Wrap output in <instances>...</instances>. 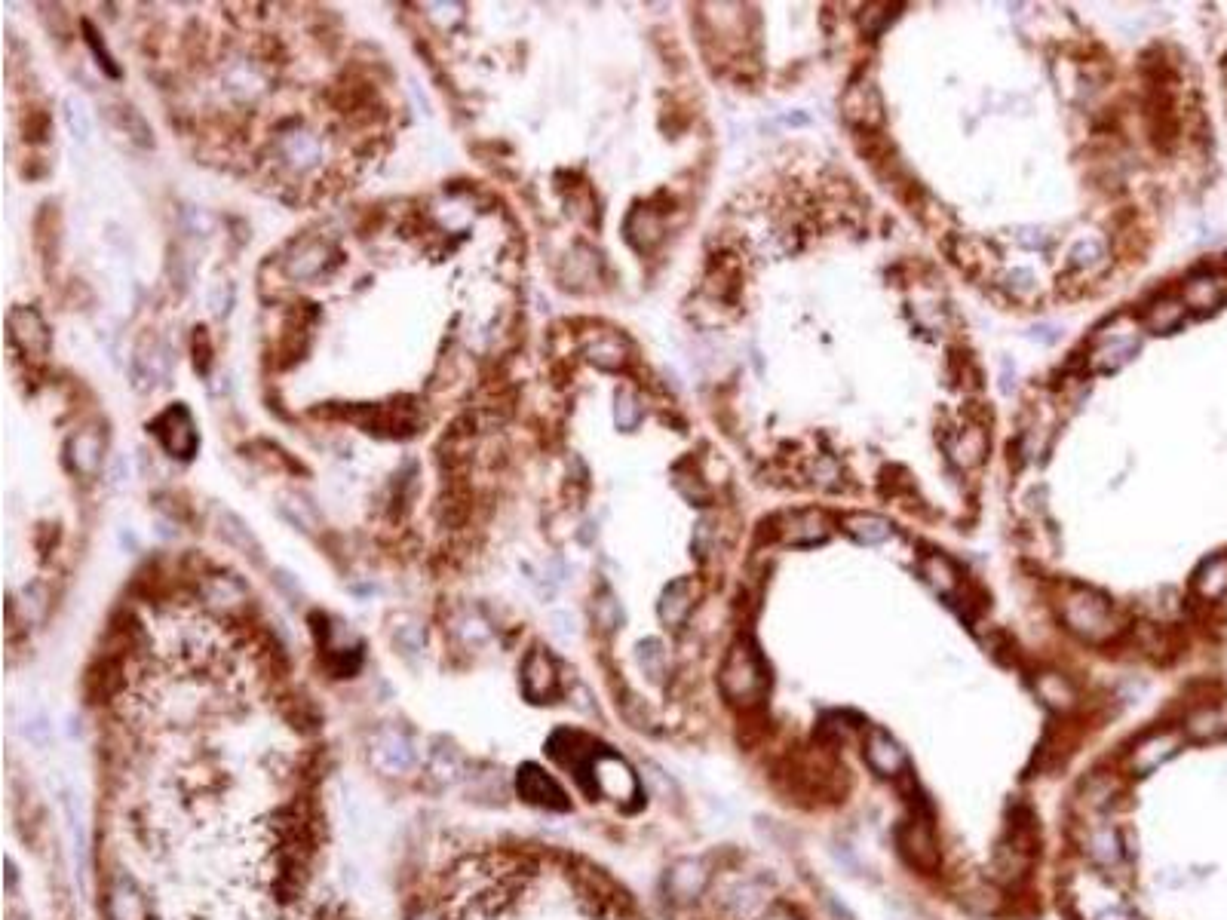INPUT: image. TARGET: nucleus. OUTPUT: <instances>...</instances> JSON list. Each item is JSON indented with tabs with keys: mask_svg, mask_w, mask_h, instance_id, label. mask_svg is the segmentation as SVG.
Listing matches in <instances>:
<instances>
[{
	"mask_svg": "<svg viewBox=\"0 0 1227 920\" xmlns=\"http://www.w3.org/2000/svg\"><path fill=\"white\" fill-rule=\"evenodd\" d=\"M1062 620L1074 635L1086 641H1108L1123 629V620L1117 617L1108 598L1089 592V589H1077L1065 598Z\"/></svg>",
	"mask_w": 1227,
	"mask_h": 920,
	"instance_id": "obj_1",
	"label": "nucleus"
},
{
	"mask_svg": "<svg viewBox=\"0 0 1227 920\" xmlns=\"http://www.w3.org/2000/svg\"><path fill=\"white\" fill-rule=\"evenodd\" d=\"M718 681H721L724 697L731 703L749 706V703L761 700L764 687H767V675H764V666L758 660V651L752 648L749 641H737L734 648L727 651Z\"/></svg>",
	"mask_w": 1227,
	"mask_h": 920,
	"instance_id": "obj_2",
	"label": "nucleus"
},
{
	"mask_svg": "<svg viewBox=\"0 0 1227 920\" xmlns=\"http://www.w3.org/2000/svg\"><path fill=\"white\" fill-rule=\"evenodd\" d=\"M908 807H912V816L902 822L896 841H899L902 853L908 856V862L924 868V871H933L939 865V841H936V828H933V810L927 807L924 795H915V792H912V798H908Z\"/></svg>",
	"mask_w": 1227,
	"mask_h": 920,
	"instance_id": "obj_3",
	"label": "nucleus"
},
{
	"mask_svg": "<svg viewBox=\"0 0 1227 920\" xmlns=\"http://www.w3.org/2000/svg\"><path fill=\"white\" fill-rule=\"evenodd\" d=\"M1185 746V730L1181 724H1166V727H1154L1151 733H1145L1139 743L1132 746L1129 752V770L1135 776H1154L1160 767H1166L1178 752Z\"/></svg>",
	"mask_w": 1227,
	"mask_h": 920,
	"instance_id": "obj_4",
	"label": "nucleus"
},
{
	"mask_svg": "<svg viewBox=\"0 0 1227 920\" xmlns=\"http://www.w3.org/2000/svg\"><path fill=\"white\" fill-rule=\"evenodd\" d=\"M369 761L387 776H402L418 764V749L399 727H378L369 736Z\"/></svg>",
	"mask_w": 1227,
	"mask_h": 920,
	"instance_id": "obj_5",
	"label": "nucleus"
},
{
	"mask_svg": "<svg viewBox=\"0 0 1227 920\" xmlns=\"http://www.w3.org/2000/svg\"><path fill=\"white\" fill-rule=\"evenodd\" d=\"M151 430L163 442V448L175 457H191L197 448V430H194V421L185 405H172L169 411H163L151 424Z\"/></svg>",
	"mask_w": 1227,
	"mask_h": 920,
	"instance_id": "obj_6",
	"label": "nucleus"
},
{
	"mask_svg": "<svg viewBox=\"0 0 1227 920\" xmlns=\"http://www.w3.org/2000/svg\"><path fill=\"white\" fill-rule=\"evenodd\" d=\"M516 789H519V795H522L528 804H534V807H543V810H565V807H568L565 789L559 786V782H556L547 770H540V767H534V764H525V767L519 770Z\"/></svg>",
	"mask_w": 1227,
	"mask_h": 920,
	"instance_id": "obj_7",
	"label": "nucleus"
},
{
	"mask_svg": "<svg viewBox=\"0 0 1227 920\" xmlns=\"http://www.w3.org/2000/svg\"><path fill=\"white\" fill-rule=\"evenodd\" d=\"M522 690L531 703H543L550 700L556 690H559V675L556 666L550 660V654L543 648H534L525 660H522Z\"/></svg>",
	"mask_w": 1227,
	"mask_h": 920,
	"instance_id": "obj_8",
	"label": "nucleus"
},
{
	"mask_svg": "<svg viewBox=\"0 0 1227 920\" xmlns=\"http://www.w3.org/2000/svg\"><path fill=\"white\" fill-rule=\"evenodd\" d=\"M335 264V252L326 240H301L292 255L286 258V273L295 276V280H313V276L326 273Z\"/></svg>",
	"mask_w": 1227,
	"mask_h": 920,
	"instance_id": "obj_9",
	"label": "nucleus"
},
{
	"mask_svg": "<svg viewBox=\"0 0 1227 920\" xmlns=\"http://www.w3.org/2000/svg\"><path fill=\"white\" fill-rule=\"evenodd\" d=\"M869 767L881 776H899L905 770V749L893 740V736L881 727H872L866 733V746H862Z\"/></svg>",
	"mask_w": 1227,
	"mask_h": 920,
	"instance_id": "obj_10",
	"label": "nucleus"
},
{
	"mask_svg": "<svg viewBox=\"0 0 1227 920\" xmlns=\"http://www.w3.org/2000/svg\"><path fill=\"white\" fill-rule=\"evenodd\" d=\"M1181 301H1185L1188 310L1212 313L1215 307L1227 301V280L1218 273H1197L1185 283V289H1181Z\"/></svg>",
	"mask_w": 1227,
	"mask_h": 920,
	"instance_id": "obj_11",
	"label": "nucleus"
},
{
	"mask_svg": "<svg viewBox=\"0 0 1227 920\" xmlns=\"http://www.w3.org/2000/svg\"><path fill=\"white\" fill-rule=\"evenodd\" d=\"M706 881H709V871H706L703 859H681L666 874V890L672 893V899L688 902V899L703 893Z\"/></svg>",
	"mask_w": 1227,
	"mask_h": 920,
	"instance_id": "obj_12",
	"label": "nucleus"
},
{
	"mask_svg": "<svg viewBox=\"0 0 1227 920\" xmlns=\"http://www.w3.org/2000/svg\"><path fill=\"white\" fill-rule=\"evenodd\" d=\"M694 595H697V589H694V583L688 577L672 580L660 595V608H657L660 620L666 626H681V623H685V617L691 614V608H694Z\"/></svg>",
	"mask_w": 1227,
	"mask_h": 920,
	"instance_id": "obj_13",
	"label": "nucleus"
},
{
	"mask_svg": "<svg viewBox=\"0 0 1227 920\" xmlns=\"http://www.w3.org/2000/svg\"><path fill=\"white\" fill-rule=\"evenodd\" d=\"M277 154H280V160H283L286 166H292V169L301 172V169H307V166H313L316 160H320V142H316L310 132L292 129V132L280 135Z\"/></svg>",
	"mask_w": 1227,
	"mask_h": 920,
	"instance_id": "obj_14",
	"label": "nucleus"
},
{
	"mask_svg": "<svg viewBox=\"0 0 1227 920\" xmlns=\"http://www.w3.org/2000/svg\"><path fill=\"white\" fill-rule=\"evenodd\" d=\"M1191 586H1194V595L1200 598V602H1221V598L1227 595V556L1206 559L1197 568Z\"/></svg>",
	"mask_w": 1227,
	"mask_h": 920,
	"instance_id": "obj_15",
	"label": "nucleus"
},
{
	"mask_svg": "<svg viewBox=\"0 0 1227 920\" xmlns=\"http://www.w3.org/2000/svg\"><path fill=\"white\" fill-rule=\"evenodd\" d=\"M108 920H145L142 890L129 878H117L108 893Z\"/></svg>",
	"mask_w": 1227,
	"mask_h": 920,
	"instance_id": "obj_16",
	"label": "nucleus"
},
{
	"mask_svg": "<svg viewBox=\"0 0 1227 920\" xmlns=\"http://www.w3.org/2000/svg\"><path fill=\"white\" fill-rule=\"evenodd\" d=\"M826 534H829V522H826L823 513H816V510L792 513V516L786 519V528H783L786 543H795V546L820 543V540H826Z\"/></svg>",
	"mask_w": 1227,
	"mask_h": 920,
	"instance_id": "obj_17",
	"label": "nucleus"
},
{
	"mask_svg": "<svg viewBox=\"0 0 1227 920\" xmlns=\"http://www.w3.org/2000/svg\"><path fill=\"white\" fill-rule=\"evenodd\" d=\"M844 114H847L850 120L862 123V126L881 123V99H878L875 86H869V83L850 86L847 96H844Z\"/></svg>",
	"mask_w": 1227,
	"mask_h": 920,
	"instance_id": "obj_18",
	"label": "nucleus"
},
{
	"mask_svg": "<svg viewBox=\"0 0 1227 920\" xmlns=\"http://www.w3.org/2000/svg\"><path fill=\"white\" fill-rule=\"evenodd\" d=\"M593 779L614 798H629L635 792V779H632L629 767L614 755H605L602 761L593 764Z\"/></svg>",
	"mask_w": 1227,
	"mask_h": 920,
	"instance_id": "obj_19",
	"label": "nucleus"
},
{
	"mask_svg": "<svg viewBox=\"0 0 1227 920\" xmlns=\"http://www.w3.org/2000/svg\"><path fill=\"white\" fill-rule=\"evenodd\" d=\"M1185 316H1188V307H1185V301H1181V298H1160V301H1154V304L1148 307L1145 326H1148L1154 335H1172V332L1181 329Z\"/></svg>",
	"mask_w": 1227,
	"mask_h": 920,
	"instance_id": "obj_20",
	"label": "nucleus"
},
{
	"mask_svg": "<svg viewBox=\"0 0 1227 920\" xmlns=\"http://www.w3.org/2000/svg\"><path fill=\"white\" fill-rule=\"evenodd\" d=\"M1086 853L1096 865L1111 868V865L1123 862L1126 847H1123V838L1114 832V828H1096V832H1089V838H1086Z\"/></svg>",
	"mask_w": 1227,
	"mask_h": 920,
	"instance_id": "obj_21",
	"label": "nucleus"
},
{
	"mask_svg": "<svg viewBox=\"0 0 1227 920\" xmlns=\"http://www.w3.org/2000/svg\"><path fill=\"white\" fill-rule=\"evenodd\" d=\"M921 574L927 577V583L939 595H954V589L961 586V571L954 568L951 559H945V556H927L921 562Z\"/></svg>",
	"mask_w": 1227,
	"mask_h": 920,
	"instance_id": "obj_22",
	"label": "nucleus"
},
{
	"mask_svg": "<svg viewBox=\"0 0 1227 920\" xmlns=\"http://www.w3.org/2000/svg\"><path fill=\"white\" fill-rule=\"evenodd\" d=\"M1034 687H1037L1040 700L1047 703V706H1053V709H1071L1074 700H1077V694H1074V687L1068 684V678H1062V675H1056V672L1040 675V678L1034 681Z\"/></svg>",
	"mask_w": 1227,
	"mask_h": 920,
	"instance_id": "obj_23",
	"label": "nucleus"
},
{
	"mask_svg": "<svg viewBox=\"0 0 1227 920\" xmlns=\"http://www.w3.org/2000/svg\"><path fill=\"white\" fill-rule=\"evenodd\" d=\"M1135 350H1139L1135 338H1111V344H1102L1096 350L1093 365L1099 368V372H1114V368L1129 362V356H1135Z\"/></svg>",
	"mask_w": 1227,
	"mask_h": 920,
	"instance_id": "obj_24",
	"label": "nucleus"
},
{
	"mask_svg": "<svg viewBox=\"0 0 1227 920\" xmlns=\"http://www.w3.org/2000/svg\"><path fill=\"white\" fill-rule=\"evenodd\" d=\"M847 531L859 540V543H884L890 537V522L878 519V516H853L847 519Z\"/></svg>",
	"mask_w": 1227,
	"mask_h": 920,
	"instance_id": "obj_25",
	"label": "nucleus"
},
{
	"mask_svg": "<svg viewBox=\"0 0 1227 920\" xmlns=\"http://www.w3.org/2000/svg\"><path fill=\"white\" fill-rule=\"evenodd\" d=\"M430 767H433V773H436L442 782H458V779H461V770H464V758H461L458 749L439 746V749H433V755H430Z\"/></svg>",
	"mask_w": 1227,
	"mask_h": 920,
	"instance_id": "obj_26",
	"label": "nucleus"
},
{
	"mask_svg": "<svg viewBox=\"0 0 1227 920\" xmlns=\"http://www.w3.org/2000/svg\"><path fill=\"white\" fill-rule=\"evenodd\" d=\"M623 341L617 338V335H599L593 344L586 347V356L593 359L596 365H602V368H614V365H620L623 362Z\"/></svg>",
	"mask_w": 1227,
	"mask_h": 920,
	"instance_id": "obj_27",
	"label": "nucleus"
},
{
	"mask_svg": "<svg viewBox=\"0 0 1227 920\" xmlns=\"http://www.w3.org/2000/svg\"><path fill=\"white\" fill-rule=\"evenodd\" d=\"M635 660H639L642 672H645L651 681H660V678L666 675V651H663V644H660L657 638L642 641V644H639V654H635Z\"/></svg>",
	"mask_w": 1227,
	"mask_h": 920,
	"instance_id": "obj_28",
	"label": "nucleus"
},
{
	"mask_svg": "<svg viewBox=\"0 0 1227 920\" xmlns=\"http://www.w3.org/2000/svg\"><path fill=\"white\" fill-rule=\"evenodd\" d=\"M99 448H102V442L96 439V433H83V436H77L74 442H71V457H74V467L80 470V473H93L96 470V464H99Z\"/></svg>",
	"mask_w": 1227,
	"mask_h": 920,
	"instance_id": "obj_29",
	"label": "nucleus"
},
{
	"mask_svg": "<svg viewBox=\"0 0 1227 920\" xmlns=\"http://www.w3.org/2000/svg\"><path fill=\"white\" fill-rule=\"evenodd\" d=\"M593 617H596V623L602 626V629H617L620 623H623V608H620V602L617 598L611 595V592H602L599 598H596V605H593Z\"/></svg>",
	"mask_w": 1227,
	"mask_h": 920,
	"instance_id": "obj_30",
	"label": "nucleus"
},
{
	"mask_svg": "<svg viewBox=\"0 0 1227 920\" xmlns=\"http://www.w3.org/2000/svg\"><path fill=\"white\" fill-rule=\"evenodd\" d=\"M65 117H68V129L80 138V142H86L93 123H89V111H86V102L80 96H71L65 102Z\"/></svg>",
	"mask_w": 1227,
	"mask_h": 920,
	"instance_id": "obj_31",
	"label": "nucleus"
},
{
	"mask_svg": "<svg viewBox=\"0 0 1227 920\" xmlns=\"http://www.w3.org/2000/svg\"><path fill=\"white\" fill-rule=\"evenodd\" d=\"M614 402H617V405H614V418H617V427H620V430H632L635 424H639L642 411H639V405H635V396H632L629 390H620Z\"/></svg>",
	"mask_w": 1227,
	"mask_h": 920,
	"instance_id": "obj_32",
	"label": "nucleus"
},
{
	"mask_svg": "<svg viewBox=\"0 0 1227 920\" xmlns=\"http://www.w3.org/2000/svg\"><path fill=\"white\" fill-rule=\"evenodd\" d=\"M982 454H985V436H982L979 430L964 433V439H961V445H958V460H961V464H976V460H982Z\"/></svg>",
	"mask_w": 1227,
	"mask_h": 920,
	"instance_id": "obj_33",
	"label": "nucleus"
},
{
	"mask_svg": "<svg viewBox=\"0 0 1227 920\" xmlns=\"http://www.w3.org/2000/svg\"><path fill=\"white\" fill-rule=\"evenodd\" d=\"M1102 258V243L1099 240H1086V243H1080L1074 252H1071V261L1077 264V267H1089V264H1096Z\"/></svg>",
	"mask_w": 1227,
	"mask_h": 920,
	"instance_id": "obj_34",
	"label": "nucleus"
},
{
	"mask_svg": "<svg viewBox=\"0 0 1227 920\" xmlns=\"http://www.w3.org/2000/svg\"><path fill=\"white\" fill-rule=\"evenodd\" d=\"M694 549H697V556H703V559L712 552V525H709V519L697 522V528H694Z\"/></svg>",
	"mask_w": 1227,
	"mask_h": 920,
	"instance_id": "obj_35",
	"label": "nucleus"
},
{
	"mask_svg": "<svg viewBox=\"0 0 1227 920\" xmlns=\"http://www.w3.org/2000/svg\"><path fill=\"white\" fill-rule=\"evenodd\" d=\"M1010 289H1016L1019 295H1028L1031 289H1034V276H1031V270H1013L1010 276Z\"/></svg>",
	"mask_w": 1227,
	"mask_h": 920,
	"instance_id": "obj_36",
	"label": "nucleus"
},
{
	"mask_svg": "<svg viewBox=\"0 0 1227 920\" xmlns=\"http://www.w3.org/2000/svg\"><path fill=\"white\" fill-rule=\"evenodd\" d=\"M1031 338H1040L1043 344H1053V341L1059 338V329H1053V326H1037V329L1031 332Z\"/></svg>",
	"mask_w": 1227,
	"mask_h": 920,
	"instance_id": "obj_37",
	"label": "nucleus"
},
{
	"mask_svg": "<svg viewBox=\"0 0 1227 920\" xmlns=\"http://www.w3.org/2000/svg\"><path fill=\"white\" fill-rule=\"evenodd\" d=\"M1096 920H1135L1126 908H1105Z\"/></svg>",
	"mask_w": 1227,
	"mask_h": 920,
	"instance_id": "obj_38",
	"label": "nucleus"
},
{
	"mask_svg": "<svg viewBox=\"0 0 1227 920\" xmlns=\"http://www.w3.org/2000/svg\"><path fill=\"white\" fill-rule=\"evenodd\" d=\"M829 905H832V911H835V917H838V920H856V917H853V911H850L847 905H841V902H835V899H829Z\"/></svg>",
	"mask_w": 1227,
	"mask_h": 920,
	"instance_id": "obj_39",
	"label": "nucleus"
}]
</instances>
